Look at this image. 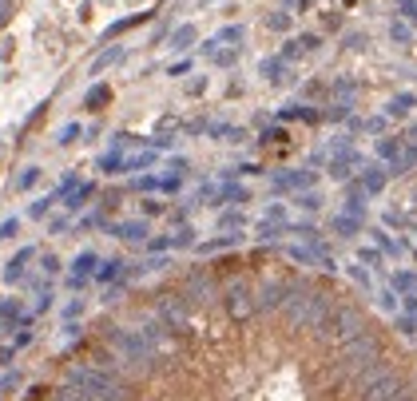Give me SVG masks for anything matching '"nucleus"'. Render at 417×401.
Returning <instances> with one entry per match:
<instances>
[{"label": "nucleus", "mask_w": 417, "mask_h": 401, "mask_svg": "<svg viewBox=\"0 0 417 401\" xmlns=\"http://www.w3.org/2000/svg\"><path fill=\"white\" fill-rule=\"evenodd\" d=\"M68 385L84 389L92 401H132V389L108 369H92V365H72L68 369Z\"/></svg>", "instance_id": "1"}, {"label": "nucleus", "mask_w": 417, "mask_h": 401, "mask_svg": "<svg viewBox=\"0 0 417 401\" xmlns=\"http://www.w3.org/2000/svg\"><path fill=\"white\" fill-rule=\"evenodd\" d=\"M361 401H409L405 398V385L390 365H370L361 374Z\"/></svg>", "instance_id": "2"}, {"label": "nucleus", "mask_w": 417, "mask_h": 401, "mask_svg": "<svg viewBox=\"0 0 417 401\" xmlns=\"http://www.w3.org/2000/svg\"><path fill=\"white\" fill-rule=\"evenodd\" d=\"M334 310H330V298L326 294H294L290 302H286V318L294 326H306V330H318L326 326Z\"/></svg>", "instance_id": "3"}, {"label": "nucleus", "mask_w": 417, "mask_h": 401, "mask_svg": "<svg viewBox=\"0 0 417 401\" xmlns=\"http://www.w3.org/2000/svg\"><path fill=\"white\" fill-rule=\"evenodd\" d=\"M112 345H115V354L132 365H152L155 362V350H152V342L143 338V330H115Z\"/></svg>", "instance_id": "4"}, {"label": "nucleus", "mask_w": 417, "mask_h": 401, "mask_svg": "<svg viewBox=\"0 0 417 401\" xmlns=\"http://www.w3.org/2000/svg\"><path fill=\"white\" fill-rule=\"evenodd\" d=\"M378 342L370 338V334H358L354 342H346L342 345V362H346V369L350 374H366L370 365H378Z\"/></svg>", "instance_id": "5"}, {"label": "nucleus", "mask_w": 417, "mask_h": 401, "mask_svg": "<svg viewBox=\"0 0 417 401\" xmlns=\"http://www.w3.org/2000/svg\"><path fill=\"white\" fill-rule=\"evenodd\" d=\"M322 330H330V338H334L338 345L354 342L358 334H366V330H361V314H358V310H350V306H342V310H334V314L326 318V326H322Z\"/></svg>", "instance_id": "6"}, {"label": "nucleus", "mask_w": 417, "mask_h": 401, "mask_svg": "<svg viewBox=\"0 0 417 401\" xmlns=\"http://www.w3.org/2000/svg\"><path fill=\"white\" fill-rule=\"evenodd\" d=\"M95 267H99V254H95V250L76 254V263H72V270H68V287H84V282L95 274Z\"/></svg>", "instance_id": "7"}, {"label": "nucleus", "mask_w": 417, "mask_h": 401, "mask_svg": "<svg viewBox=\"0 0 417 401\" xmlns=\"http://www.w3.org/2000/svg\"><path fill=\"white\" fill-rule=\"evenodd\" d=\"M36 258V247H20L8 263H4V282H24V274H28V263Z\"/></svg>", "instance_id": "8"}, {"label": "nucleus", "mask_w": 417, "mask_h": 401, "mask_svg": "<svg viewBox=\"0 0 417 401\" xmlns=\"http://www.w3.org/2000/svg\"><path fill=\"white\" fill-rule=\"evenodd\" d=\"M274 191H306V187H314V171H286V175H274V183H270Z\"/></svg>", "instance_id": "9"}, {"label": "nucleus", "mask_w": 417, "mask_h": 401, "mask_svg": "<svg viewBox=\"0 0 417 401\" xmlns=\"http://www.w3.org/2000/svg\"><path fill=\"white\" fill-rule=\"evenodd\" d=\"M286 294H294V287H286V282H266L263 294H259V306H263V310H278L283 302H290Z\"/></svg>", "instance_id": "10"}, {"label": "nucleus", "mask_w": 417, "mask_h": 401, "mask_svg": "<svg viewBox=\"0 0 417 401\" xmlns=\"http://www.w3.org/2000/svg\"><path fill=\"white\" fill-rule=\"evenodd\" d=\"M227 310L235 314V318H247L250 310H254V302H250V290L247 287H230L227 290Z\"/></svg>", "instance_id": "11"}, {"label": "nucleus", "mask_w": 417, "mask_h": 401, "mask_svg": "<svg viewBox=\"0 0 417 401\" xmlns=\"http://www.w3.org/2000/svg\"><path fill=\"white\" fill-rule=\"evenodd\" d=\"M112 234L123 239V243H143V239H147V223H143V219H128V223H115Z\"/></svg>", "instance_id": "12"}, {"label": "nucleus", "mask_w": 417, "mask_h": 401, "mask_svg": "<svg viewBox=\"0 0 417 401\" xmlns=\"http://www.w3.org/2000/svg\"><path fill=\"white\" fill-rule=\"evenodd\" d=\"M385 183H390V175L381 171V167H366V171H361V179H358V187L366 195H378Z\"/></svg>", "instance_id": "13"}, {"label": "nucleus", "mask_w": 417, "mask_h": 401, "mask_svg": "<svg viewBox=\"0 0 417 401\" xmlns=\"http://www.w3.org/2000/svg\"><path fill=\"white\" fill-rule=\"evenodd\" d=\"M215 207H223V203H247V187H235V183H223V187H215Z\"/></svg>", "instance_id": "14"}, {"label": "nucleus", "mask_w": 417, "mask_h": 401, "mask_svg": "<svg viewBox=\"0 0 417 401\" xmlns=\"http://www.w3.org/2000/svg\"><path fill=\"white\" fill-rule=\"evenodd\" d=\"M361 159L354 151H342L338 159H334V163H330V175H334V179H346V175H350V167H358Z\"/></svg>", "instance_id": "15"}, {"label": "nucleus", "mask_w": 417, "mask_h": 401, "mask_svg": "<svg viewBox=\"0 0 417 401\" xmlns=\"http://www.w3.org/2000/svg\"><path fill=\"white\" fill-rule=\"evenodd\" d=\"M330 230H338L342 239H354V234L361 230V219H354V215H338V219L330 223Z\"/></svg>", "instance_id": "16"}, {"label": "nucleus", "mask_w": 417, "mask_h": 401, "mask_svg": "<svg viewBox=\"0 0 417 401\" xmlns=\"http://www.w3.org/2000/svg\"><path fill=\"white\" fill-rule=\"evenodd\" d=\"M115 60H123V48H119V44H112V48H108V52H99V56L92 60V76H99V72H104V68H112Z\"/></svg>", "instance_id": "17"}, {"label": "nucleus", "mask_w": 417, "mask_h": 401, "mask_svg": "<svg viewBox=\"0 0 417 401\" xmlns=\"http://www.w3.org/2000/svg\"><path fill=\"white\" fill-rule=\"evenodd\" d=\"M108 99H112V88H104V84H95L92 92L84 96V108H88V112H99V108H104Z\"/></svg>", "instance_id": "18"}, {"label": "nucleus", "mask_w": 417, "mask_h": 401, "mask_svg": "<svg viewBox=\"0 0 417 401\" xmlns=\"http://www.w3.org/2000/svg\"><path fill=\"white\" fill-rule=\"evenodd\" d=\"M119 274H123V263H119V258H108V263H99V270H95L99 282H115Z\"/></svg>", "instance_id": "19"}, {"label": "nucleus", "mask_w": 417, "mask_h": 401, "mask_svg": "<svg viewBox=\"0 0 417 401\" xmlns=\"http://www.w3.org/2000/svg\"><path fill=\"white\" fill-rule=\"evenodd\" d=\"M92 195H95V183H80L76 191L68 195V210H80L84 207V199H92Z\"/></svg>", "instance_id": "20"}, {"label": "nucleus", "mask_w": 417, "mask_h": 401, "mask_svg": "<svg viewBox=\"0 0 417 401\" xmlns=\"http://www.w3.org/2000/svg\"><path fill=\"white\" fill-rule=\"evenodd\" d=\"M191 40H195V24H183V28H175L171 48H175V52H183V48H191Z\"/></svg>", "instance_id": "21"}, {"label": "nucleus", "mask_w": 417, "mask_h": 401, "mask_svg": "<svg viewBox=\"0 0 417 401\" xmlns=\"http://www.w3.org/2000/svg\"><path fill=\"white\" fill-rule=\"evenodd\" d=\"M414 104H417V99L409 96V92H401V96L390 99V108H385V112H390V115H409V108H414Z\"/></svg>", "instance_id": "22"}, {"label": "nucleus", "mask_w": 417, "mask_h": 401, "mask_svg": "<svg viewBox=\"0 0 417 401\" xmlns=\"http://www.w3.org/2000/svg\"><path fill=\"white\" fill-rule=\"evenodd\" d=\"M152 163H155V151L128 155V159H123V171H143V167H152Z\"/></svg>", "instance_id": "23"}, {"label": "nucleus", "mask_w": 417, "mask_h": 401, "mask_svg": "<svg viewBox=\"0 0 417 401\" xmlns=\"http://www.w3.org/2000/svg\"><path fill=\"white\" fill-rule=\"evenodd\" d=\"M99 171H108V175L123 171V155H119V151H108V155H99Z\"/></svg>", "instance_id": "24"}, {"label": "nucleus", "mask_w": 417, "mask_h": 401, "mask_svg": "<svg viewBox=\"0 0 417 401\" xmlns=\"http://www.w3.org/2000/svg\"><path fill=\"white\" fill-rule=\"evenodd\" d=\"M80 135H84V127H80V123H64V127H60V135H56V143H60V147H68V143H76Z\"/></svg>", "instance_id": "25"}, {"label": "nucleus", "mask_w": 417, "mask_h": 401, "mask_svg": "<svg viewBox=\"0 0 417 401\" xmlns=\"http://www.w3.org/2000/svg\"><path fill=\"white\" fill-rule=\"evenodd\" d=\"M283 72H286V60H263V76L266 80H274V84H278V80H286Z\"/></svg>", "instance_id": "26"}, {"label": "nucleus", "mask_w": 417, "mask_h": 401, "mask_svg": "<svg viewBox=\"0 0 417 401\" xmlns=\"http://www.w3.org/2000/svg\"><path fill=\"white\" fill-rule=\"evenodd\" d=\"M239 40H243V28H239V24H230V28H223V32L215 36V44H235V48H239Z\"/></svg>", "instance_id": "27"}, {"label": "nucleus", "mask_w": 417, "mask_h": 401, "mask_svg": "<svg viewBox=\"0 0 417 401\" xmlns=\"http://www.w3.org/2000/svg\"><path fill=\"white\" fill-rule=\"evenodd\" d=\"M378 155H381V159H394V163H398L401 143H398V139H381V143H378Z\"/></svg>", "instance_id": "28"}, {"label": "nucleus", "mask_w": 417, "mask_h": 401, "mask_svg": "<svg viewBox=\"0 0 417 401\" xmlns=\"http://www.w3.org/2000/svg\"><path fill=\"white\" fill-rule=\"evenodd\" d=\"M60 195L52 191L48 195V199H36V203H32V207H28V215H36V219H44V215H48V210H52V203H56Z\"/></svg>", "instance_id": "29"}, {"label": "nucleus", "mask_w": 417, "mask_h": 401, "mask_svg": "<svg viewBox=\"0 0 417 401\" xmlns=\"http://www.w3.org/2000/svg\"><path fill=\"white\" fill-rule=\"evenodd\" d=\"M36 179H40V167H24L20 179H16V187L20 191H28V187H36Z\"/></svg>", "instance_id": "30"}, {"label": "nucleus", "mask_w": 417, "mask_h": 401, "mask_svg": "<svg viewBox=\"0 0 417 401\" xmlns=\"http://www.w3.org/2000/svg\"><path fill=\"white\" fill-rule=\"evenodd\" d=\"M56 401H92V398H88L84 389H76V385H64V389L56 393Z\"/></svg>", "instance_id": "31"}, {"label": "nucleus", "mask_w": 417, "mask_h": 401, "mask_svg": "<svg viewBox=\"0 0 417 401\" xmlns=\"http://www.w3.org/2000/svg\"><path fill=\"white\" fill-rule=\"evenodd\" d=\"M40 270H44L48 278H52V274H56V270H60V258H56V254H52V250H44V258H40Z\"/></svg>", "instance_id": "32"}, {"label": "nucleus", "mask_w": 417, "mask_h": 401, "mask_svg": "<svg viewBox=\"0 0 417 401\" xmlns=\"http://www.w3.org/2000/svg\"><path fill=\"white\" fill-rule=\"evenodd\" d=\"M298 207H302V210H318V207H322V195H314V191L298 195Z\"/></svg>", "instance_id": "33"}, {"label": "nucleus", "mask_w": 417, "mask_h": 401, "mask_svg": "<svg viewBox=\"0 0 417 401\" xmlns=\"http://www.w3.org/2000/svg\"><path fill=\"white\" fill-rule=\"evenodd\" d=\"M239 243V234H227V239H215V243H207L203 250H223V247H235Z\"/></svg>", "instance_id": "34"}, {"label": "nucleus", "mask_w": 417, "mask_h": 401, "mask_svg": "<svg viewBox=\"0 0 417 401\" xmlns=\"http://www.w3.org/2000/svg\"><path fill=\"white\" fill-rule=\"evenodd\" d=\"M219 227H243V215H235V210H227V215H223V219H219Z\"/></svg>", "instance_id": "35"}, {"label": "nucleus", "mask_w": 417, "mask_h": 401, "mask_svg": "<svg viewBox=\"0 0 417 401\" xmlns=\"http://www.w3.org/2000/svg\"><path fill=\"white\" fill-rule=\"evenodd\" d=\"M20 230V219H8V223H0V239H12Z\"/></svg>", "instance_id": "36"}, {"label": "nucleus", "mask_w": 417, "mask_h": 401, "mask_svg": "<svg viewBox=\"0 0 417 401\" xmlns=\"http://www.w3.org/2000/svg\"><path fill=\"white\" fill-rule=\"evenodd\" d=\"M398 287L401 290H417V278L414 274H398Z\"/></svg>", "instance_id": "37"}, {"label": "nucleus", "mask_w": 417, "mask_h": 401, "mask_svg": "<svg viewBox=\"0 0 417 401\" xmlns=\"http://www.w3.org/2000/svg\"><path fill=\"white\" fill-rule=\"evenodd\" d=\"M381 306H385V310H398V294H390V290H385V294H381Z\"/></svg>", "instance_id": "38"}, {"label": "nucleus", "mask_w": 417, "mask_h": 401, "mask_svg": "<svg viewBox=\"0 0 417 401\" xmlns=\"http://www.w3.org/2000/svg\"><path fill=\"white\" fill-rule=\"evenodd\" d=\"M0 20H4V4H0Z\"/></svg>", "instance_id": "39"}]
</instances>
